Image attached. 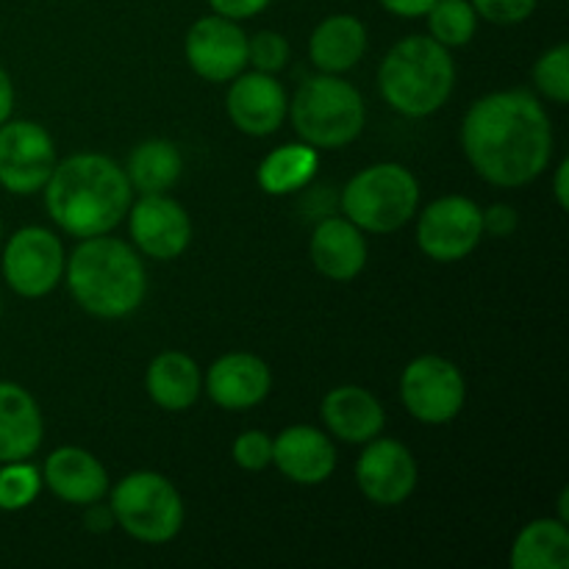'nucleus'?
Instances as JSON below:
<instances>
[{
  "label": "nucleus",
  "instance_id": "obj_1",
  "mask_svg": "<svg viewBox=\"0 0 569 569\" xmlns=\"http://www.w3.org/2000/svg\"><path fill=\"white\" fill-rule=\"evenodd\" d=\"M461 148L483 181L495 187H526L542 176L553 156V126L526 89L483 94L461 122Z\"/></svg>",
  "mask_w": 569,
  "mask_h": 569
},
{
  "label": "nucleus",
  "instance_id": "obj_2",
  "mask_svg": "<svg viewBox=\"0 0 569 569\" xmlns=\"http://www.w3.org/2000/svg\"><path fill=\"white\" fill-rule=\"evenodd\" d=\"M126 170L103 153H76L56 161L44 183V209L64 233L78 239L111 233L131 209Z\"/></svg>",
  "mask_w": 569,
  "mask_h": 569
},
{
  "label": "nucleus",
  "instance_id": "obj_3",
  "mask_svg": "<svg viewBox=\"0 0 569 569\" xmlns=\"http://www.w3.org/2000/svg\"><path fill=\"white\" fill-rule=\"evenodd\" d=\"M64 272L76 303L103 320L133 315L148 292V276L139 253L109 233L81 239L64 261Z\"/></svg>",
  "mask_w": 569,
  "mask_h": 569
},
{
  "label": "nucleus",
  "instance_id": "obj_4",
  "mask_svg": "<svg viewBox=\"0 0 569 569\" xmlns=\"http://www.w3.org/2000/svg\"><path fill=\"white\" fill-rule=\"evenodd\" d=\"M456 64L433 37H406L395 44L378 70L383 100L403 117H428L453 94Z\"/></svg>",
  "mask_w": 569,
  "mask_h": 569
},
{
  "label": "nucleus",
  "instance_id": "obj_5",
  "mask_svg": "<svg viewBox=\"0 0 569 569\" xmlns=\"http://www.w3.org/2000/svg\"><path fill=\"white\" fill-rule=\"evenodd\" d=\"M287 114L292 117L295 131L306 144L317 150H337L365 131L367 106L353 83L320 72L295 92Z\"/></svg>",
  "mask_w": 569,
  "mask_h": 569
},
{
  "label": "nucleus",
  "instance_id": "obj_6",
  "mask_svg": "<svg viewBox=\"0 0 569 569\" xmlns=\"http://www.w3.org/2000/svg\"><path fill=\"white\" fill-rule=\"evenodd\" d=\"M420 206L415 172L395 161H381L356 172L342 192V211L356 228L370 233L400 231Z\"/></svg>",
  "mask_w": 569,
  "mask_h": 569
},
{
  "label": "nucleus",
  "instance_id": "obj_7",
  "mask_svg": "<svg viewBox=\"0 0 569 569\" xmlns=\"http://www.w3.org/2000/svg\"><path fill=\"white\" fill-rule=\"evenodd\" d=\"M114 520L128 537L148 545H164L183 526V500L164 476L150 470L131 472L111 489Z\"/></svg>",
  "mask_w": 569,
  "mask_h": 569
},
{
  "label": "nucleus",
  "instance_id": "obj_8",
  "mask_svg": "<svg viewBox=\"0 0 569 569\" xmlns=\"http://www.w3.org/2000/svg\"><path fill=\"white\" fill-rule=\"evenodd\" d=\"M406 411L426 426H445L465 409L467 383L459 367L442 356H420L400 378Z\"/></svg>",
  "mask_w": 569,
  "mask_h": 569
},
{
  "label": "nucleus",
  "instance_id": "obj_9",
  "mask_svg": "<svg viewBox=\"0 0 569 569\" xmlns=\"http://www.w3.org/2000/svg\"><path fill=\"white\" fill-rule=\"evenodd\" d=\"M483 239V211L476 200L448 194L428 206L417 220V244L428 259L453 264L467 259Z\"/></svg>",
  "mask_w": 569,
  "mask_h": 569
},
{
  "label": "nucleus",
  "instance_id": "obj_10",
  "mask_svg": "<svg viewBox=\"0 0 569 569\" xmlns=\"http://www.w3.org/2000/svg\"><path fill=\"white\" fill-rule=\"evenodd\" d=\"M64 244L39 226L20 228L6 242L3 278L20 298H44L64 276Z\"/></svg>",
  "mask_w": 569,
  "mask_h": 569
},
{
  "label": "nucleus",
  "instance_id": "obj_11",
  "mask_svg": "<svg viewBox=\"0 0 569 569\" xmlns=\"http://www.w3.org/2000/svg\"><path fill=\"white\" fill-rule=\"evenodd\" d=\"M56 167V144L39 122L6 120L0 126V187L11 194L44 189Z\"/></svg>",
  "mask_w": 569,
  "mask_h": 569
},
{
  "label": "nucleus",
  "instance_id": "obj_12",
  "mask_svg": "<svg viewBox=\"0 0 569 569\" xmlns=\"http://www.w3.org/2000/svg\"><path fill=\"white\" fill-rule=\"evenodd\" d=\"M187 61L200 78L214 83L233 81L248 67V37L237 20L211 14L200 17L187 33Z\"/></svg>",
  "mask_w": 569,
  "mask_h": 569
},
{
  "label": "nucleus",
  "instance_id": "obj_13",
  "mask_svg": "<svg viewBox=\"0 0 569 569\" xmlns=\"http://www.w3.org/2000/svg\"><path fill=\"white\" fill-rule=\"evenodd\" d=\"M128 231L133 244L148 259H178L192 242V220L178 200L161 194H142L128 209Z\"/></svg>",
  "mask_w": 569,
  "mask_h": 569
},
{
  "label": "nucleus",
  "instance_id": "obj_14",
  "mask_svg": "<svg viewBox=\"0 0 569 569\" xmlns=\"http://www.w3.org/2000/svg\"><path fill=\"white\" fill-rule=\"evenodd\" d=\"M361 495L376 506H400L417 487V461L398 439H370L356 461Z\"/></svg>",
  "mask_w": 569,
  "mask_h": 569
},
{
  "label": "nucleus",
  "instance_id": "obj_15",
  "mask_svg": "<svg viewBox=\"0 0 569 569\" xmlns=\"http://www.w3.org/2000/svg\"><path fill=\"white\" fill-rule=\"evenodd\" d=\"M228 117L248 137H270L281 128L289 100L281 81L267 72H239L226 98Z\"/></svg>",
  "mask_w": 569,
  "mask_h": 569
},
{
  "label": "nucleus",
  "instance_id": "obj_16",
  "mask_svg": "<svg viewBox=\"0 0 569 569\" xmlns=\"http://www.w3.org/2000/svg\"><path fill=\"white\" fill-rule=\"evenodd\" d=\"M272 465L292 483L317 487L337 470V448L320 428L292 426L272 439Z\"/></svg>",
  "mask_w": 569,
  "mask_h": 569
},
{
  "label": "nucleus",
  "instance_id": "obj_17",
  "mask_svg": "<svg viewBox=\"0 0 569 569\" xmlns=\"http://www.w3.org/2000/svg\"><path fill=\"white\" fill-rule=\"evenodd\" d=\"M272 372L259 356L228 353L209 367L206 392L220 409L242 411L253 409L270 395Z\"/></svg>",
  "mask_w": 569,
  "mask_h": 569
},
{
  "label": "nucleus",
  "instance_id": "obj_18",
  "mask_svg": "<svg viewBox=\"0 0 569 569\" xmlns=\"http://www.w3.org/2000/svg\"><path fill=\"white\" fill-rule=\"evenodd\" d=\"M42 483L70 506H89L109 492V472L83 448H59L44 459Z\"/></svg>",
  "mask_w": 569,
  "mask_h": 569
},
{
  "label": "nucleus",
  "instance_id": "obj_19",
  "mask_svg": "<svg viewBox=\"0 0 569 569\" xmlns=\"http://www.w3.org/2000/svg\"><path fill=\"white\" fill-rule=\"evenodd\" d=\"M320 411L328 431L348 445H367L370 439L381 437L383 422H387L383 406L378 403L376 395L353 383L331 389L322 398Z\"/></svg>",
  "mask_w": 569,
  "mask_h": 569
},
{
  "label": "nucleus",
  "instance_id": "obj_20",
  "mask_svg": "<svg viewBox=\"0 0 569 569\" xmlns=\"http://www.w3.org/2000/svg\"><path fill=\"white\" fill-rule=\"evenodd\" d=\"M311 261L331 281H353L367 264V239L348 217H328L311 233Z\"/></svg>",
  "mask_w": 569,
  "mask_h": 569
},
{
  "label": "nucleus",
  "instance_id": "obj_21",
  "mask_svg": "<svg viewBox=\"0 0 569 569\" xmlns=\"http://www.w3.org/2000/svg\"><path fill=\"white\" fill-rule=\"evenodd\" d=\"M42 411L20 383L0 381V465L26 461L42 445Z\"/></svg>",
  "mask_w": 569,
  "mask_h": 569
},
{
  "label": "nucleus",
  "instance_id": "obj_22",
  "mask_svg": "<svg viewBox=\"0 0 569 569\" xmlns=\"http://www.w3.org/2000/svg\"><path fill=\"white\" fill-rule=\"evenodd\" d=\"M367 28L350 14H331L315 28L309 39L311 64L328 76L348 72L365 59Z\"/></svg>",
  "mask_w": 569,
  "mask_h": 569
},
{
  "label": "nucleus",
  "instance_id": "obj_23",
  "mask_svg": "<svg viewBox=\"0 0 569 569\" xmlns=\"http://www.w3.org/2000/svg\"><path fill=\"white\" fill-rule=\"evenodd\" d=\"M144 387L159 409L183 411L200 398L203 378H200V367L192 356L181 353V350H167L150 361Z\"/></svg>",
  "mask_w": 569,
  "mask_h": 569
},
{
  "label": "nucleus",
  "instance_id": "obj_24",
  "mask_svg": "<svg viewBox=\"0 0 569 569\" xmlns=\"http://www.w3.org/2000/svg\"><path fill=\"white\" fill-rule=\"evenodd\" d=\"M515 569H567L569 567V528L567 522L533 520L517 533L511 545Z\"/></svg>",
  "mask_w": 569,
  "mask_h": 569
},
{
  "label": "nucleus",
  "instance_id": "obj_25",
  "mask_svg": "<svg viewBox=\"0 0 569 569\" xmlns=\"http://www.w3.org/2000/svg\"><path fill=\"white\" fill-rule=\"evenodd\" d=\"M183 172V159L178 148L167 139H144L128 156L126 176L131 189L139 194H161L178 183Z\"/></svg>",
  "mask_w": 569,
  "mask_h": 569
},
{
  "label": "nucleus",
  "instance_id": "obj_26",
  "mask_svg": "<svg viewBox=\"0 0 569 569\" xmlns=\"http://www.w3.org/2000/svg\"><path fill=\"white\" fill-rule=\"evenodd\" d=\"M317 164H320L317 148L306 142L283 144V148L267 153L259 164V187L267 194L300 192L315 178Z\"/></svg>",
  "mask_w": 569,
  "mask_h": 569
},
{
  "label": "nucleus",
  "instance_id": "obj_27",
  "mask_svg": "<svg viewBox=\"0 0 569 569\" xmlns=\"http://www.w3.org/2000/svg\"><path fill=\"white\" fill-rule=\"evenodd\" d=\"M426 17L431 37L445 48H461L476 37L478 14L470 0H437Z\"/></svg>",
  "mask_w": 569,
  "mask_h": 569
},
{
  "label": "nucleus",
  "instance_id": "obj_28",
  "mask_svg": "<svg viewBox=\"0 0 569 569\" xmlns=\"http://www.w3.org/2000/svg\"><path fill=\"white\" fill-rule=\"evenodd\" d=\"M42 489V472L26 461L0 465V511H22L37 500Z\"/></svg>",
  "mask_w": 569,
  "mask_h": 569
},
{
  "label": "nucleus",
  "instance_id": "obj_29",
  "mask_svg": "<svg viewBox=\"0 0 569 569\" xmlns=\"http://www.w3.org/2000/svg\"><path fill=\"white\" fill-rule=\"evenodd\" d=\"M533 83L553 103H569V44H556L533 64Z\"/></svg>",
  "mask_w": 569,
  "mask_h": 569
},
{
  "label": "nucleus",
  "instance_id": "obj_30",
  "mask_svg": "<svg viewBox=\"0 0 569 569\" xmlns=\"http://www.w3.org/2000/svg\"><path fill=\"white\" fill-rule=\"evenodd\" d=\"M289 61V42L276 31H259L256 37L248 39V64L253 70L276 76L287 67Z\"/></svg>",
  "mask_w": 569,
  "mask_h": 569
},
{
  "label": "nucleus",
  "instance_id": "obj_31",
  "mask_svg": "<svg viewBox=\"0 0 569 569\" xmlns=\"http://www.w3.org/2000/svg\"><path fill=\"white\" fill-rule=\"evenodd\" d=\"M233 461L248 472H261L272 465V439L264 431H244L233 442Z\"/></svg>",
  "mask_w": 569,
  "mask_h": 569
},
{
  "label": "nucleus",
  "instance_id": "obj_32",
  "mask_svg": "<svg viewBox=\"0 0 569 569\" xmlns=\"http://www.w3.org/2000/svg\"><path fill=\"white\" fill-rule=\"evenodd\" d=\"M470 3L481 20L495 26H517L533 14L539 0H470Z\"/></svg>",
  "mask_w": 569,
  "mask_h": 569
},
{
  "label": "nucleus",
  "instance_id": "obj_33",
  "mask_svg": "<svg viewBox=\"0 0 569 569\" xmlns=\"http://www.w3.org/2000/svg\"><path fill=\"white\" fill-rule=\"evenodd\" d=\"M517 211L506 203H495L483 211V233H492V237H511L517 231Z\"/></svg>",
  "mask_w": 569,
  "mask_h": 569
},
{
  "label": "nucleus",
  "instance_id": "obj_34",
  "mask_svg": "<svg viewBox=\"0 0 569 569\" xmlns=\"http://www.w3.org/2000/svg\"><path fill=\"white\" fill-rule=\"evenodd\" d=\"M209 6L214 9V14L228 17V20H250L259 11H264L270 6V0H209Z\"/></svg>",
  "mask_w": 569,
  "mask_h": 569
},
{
  "label": "nucleus",
  "instance_id": "obj_35",
  "mask_svg": "<svg viewBox=\"0 0 569 569\" xmlns=\"http://www.w3.org/2000/svg\"><path fill=\"white\" fill-rule=\"evenodd\" d=\"M433 3H437V0H381V6L389 11V14L406 17V20L426 17Z\"/></svg>",
  "mask_w": 569,
  "mask_h": 569
},
{
  "label": "nucleus",
  "instance_id": "obj_36",
  "mask_svg": "<svg viewBox=\"0 0 569 569\" xmlns=\"http://www.w3.org/2000/svg\"><path fill=\"white\" fill-rule=\"evenodd\" d=\"M83 522H87L89 531H94V533H106V531H111V528L117 526L111 506H100V500H94V503L87 506Z\"/></svg>",
  "mask_w": 569,
  "mask_h": 569
},
{
  "label": "nucleus",
  "instance_id": "obj_37",
  "mask_svg": "<svg viewBox=\"0 0 569 569\" xmlns=\"http://www.w3.org/2000/svg\"><path fill=\"white\" fill-rule=\"evenodd\" d=\"M11 111H14V83L9 72L0 67V126L11 120Z\"/></svg>",
  "mask_w": 569,
  "mask_h": 569
},
{
  "label": "nucleus",
  "instance_id": "obj_38",
  "mask_svg": "<svg viewBox=\"0 0 569 569\" xmlns=\"http://www.w3.org/2000/svg\"><path fill=\"white\" fill-rule=\"evenodd\" d=\"M569 159H565L559 164V170H556V181H553V192H556V200H559L561 209H569Z\"/></svg>",
  "mask_w": 569,
  "mask_h": 569
},
{
  "label": "nucleus",
  "instance_id": "obj_39",
  "mask_svg": "<svg viewBox=\"0 0 569 569\" xmlns=\"http://www.w3.org/2000/svg\"><path fill=\"white\" fill-rule=\"evenodd\" d=\"M0 233H3V228H0Z\"/></svg>",
  "mask_w": 569,
  "mask_h": 569
}]
</instances>
